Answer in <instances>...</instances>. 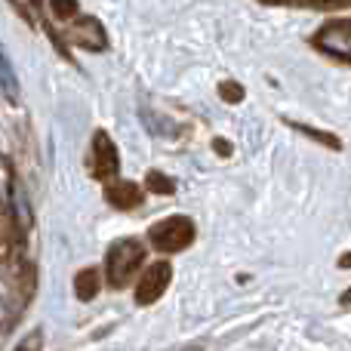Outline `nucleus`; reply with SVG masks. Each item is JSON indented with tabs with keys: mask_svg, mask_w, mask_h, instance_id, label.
<instances>
[{
	"mask_svg": "<svg viewBox=\"0 0 351 351\" xmlns=\"http://www.w3.org/2000/svg\"><path fill=\"white\" fill-rule=\"evenodd\" d=\"M268 6H305V0H262Z\"/></svg>",
	"mask_w": 351,
	"mask_h": 351,
	"instance_id": "nucleus-15",
	"label": "nucleus"
},
{
	"mask_svg": "<svg viewBox=\"0 0 351 351\" xmlns=\"http://www.w3.org/2000/svg\"><path fill=\"white\" fill-rule=\"evenodd\" d=\"M37 346H40V336H28V339H25L19 348H37Z\"/></svg>",
	"mask_w": 351,
	"mask_h": 351,
	"instance_id": "nucleus-16",
	"label": "nucleus"
},
{
	"mask_svg": "<svg viewBox=\"0 0 351 351\" xmlns=\"http://www.w3.org/2000/svg\"><path fill=\"white\" fill-rule=\"evenodd\" d=\"M77 0H49V12H53L59 22H68V19L77 16Z\"/></svg>",
	"mask_w": 351,
	"mask_h": 351,
	"instance_id": "nucleus-12",
	"label": "nucleus"
},
{
	"mask_svg": "<svg viewBox=\"0 0 351 351\" xmlns=\"http://www.w3.org/2000/svg\"><path fill=\"white\" fill-rule=\"evenodd\" d=\"M311 43H315V49L327 53L330 59L348 62L351 59V19L348 16L330 19L327 25L317 28V34L311 37Z\"/></svg>",
	"mask_w": 351,
	"mask_h": 351,
	"instance_id": "nucleus-3",
	"label": "nucleus"
},
{
	"mask_svg": "<svg viewBox=\"0 0 351 351\" xmlns=\"http://www.w3.org/2000/svg\"><path fill=\"white\" fill-rule=\"evenodd\" d=\"M287 123H290L293 130H299V133H305V136H308V139L321 142V145H330V148H333V152H339V148H342V142L336 139L333 133H324V130H315V127H308V123H296V121H287Z\"/></svg>",
	"mask_w": 351,
	"mask_h": 351,
	"instance_id": "nucleus-10",
	"label": "nucleus"
},
{
	"mask_svg": "<svg viewBox=\"0 0 351 351\" xmlns=\"http://www.w3.org/2000/svg\"><path fill=\"white\" fill-rule=\"evenodd\" d=\"M0 86H3L10 102H19V77H16V71H12L10 59L3 56V49H0Z\"/></svg>",
	"mask_w": 351,
	"mask_h": 351,
	"instance_id": "nucleus-9",
	"label": "nucleus"
},
{
	"mask_svg": "<svg viewBox=\"0 0 351 351\" xmlns=\"http://www.w3.org/2000/svg\"><path fill=\"white\" fill-rule=\"evenodd\" d=\"M62 43H74V47H84V49H93V53H102L108 47V34H105L102 22L93 16H84V22H77L74 28L62 31Z\"/></svg>",
	"mask_w": 351,
	"mask_h": 351,
	"instance_id": "nucleus-6",
	"label": "nucleus"
},
{
	"mask_svg": "<svg viewBox=\"0 0 351 351\" xmlns=\"http://www.w3.org/2000/svg\"><path fill=\"white\" fill-rule=\"evenodd\" d=\"M243 86L237 84V80H225V84H219V99L222 102H231V105H237V102H243Z\"/></svg>",
	"mask_w": 351,
	"mask_h": 351,
	"instance_id": "nucleus-13",
	"label": "nucleus"
},
{
	"mask_svg": "<svg viewBox=\"0 0 351 351\" xmlns=\"http://www.w3.org/2000/svg\"><path fill=\"white\" fill-rule=\"evenodd\" d=\"M145 265V247L136 237H121L108 247L105 253V280L114 290H123V287L133 280V274Z\"/></svg>",
	"mask_w": 351,
	"mask_h": 351,
	"instance_id": "nucleus-1",
	"label": "nucleus"
},
{
	"mask_svg": "<svg viewBox=\"0 0 351 351\" xmlns=\"http://www.w3.org/2000/svg\"><path fill=\"white\" fill-rule=\"evenodd\" d=\"M142 188L136 182H127V179H108L105 182V200L117 210H136L142 206Z\"/></svg>",
	"mask_w": 351,
	"mask_h": 351,
	"instance_id": "nucleus-7",
	"label": "nucleus"
},
{
	"mask_svg": "<svg viewBox=\"0 0 351 351\" xmlns=\"http://www.w3.org/2000/svg\"><path fill=\"white\" fill-rule=\"evenodd\" d=\"M28 3L34 6V10H40V6H43V0H28Z\"/></svg>",
	"mask_w": 351,
	"mask_h": 351,
	"instance_id": "nucleus-17",
	"label": "nucleus"
},
{
	"mask_svg": "<svg viewBox=\"0 0 351 351\" xmlns=\"http://www.w3.org/2000/svg\"><path fill=\"white\" fill-rule=\"evenodd\" d=\"M173 280V265L170 262H154L145 268L139 280H136V305H154L167 293Z\"/></svg>",
	"mask_w": 351,
	"mask_h": 351,
	"instance_id": "nucleus-5",
	"label": "nucleus"
},
{
	"mask_svg": "<svg viewBox=\"0 0 351 351\" xmlns=\"http://www.w3.org/2000/svg\"><path fill=\"white\" fill-rule=\"evenodd\" d=\"M194 237H197V225H194V219H188V216H167L148 228L152 247L164 256L188 250L194 243Z\"/></svg>",
	"mask_w": 351,
	"mask_h": 351,
	"instance_id": "nucleus-2",
	"label": "nucleus"
},
{
	"mask_svg": "<svg viewBox=\"0 0 351 351\" xmlns=\"http://www.w3.org/2000/svg\"><path fill=\"white\" fill-rule=\"evenodd\" d=\"M86 167H90V176L96 182L114 179L117 170H121V154H117V145H114V139H111L105 130H96V133H93L90 160H86Z\"/></svg>",
	"mask_w": 351,
	"mask_h": 351,
	"instance_id": "nucleus-4",
	"label": "nucleus"
},
{
	"mask_svg": "<svg viewBox=\"0 0 351 351\" xmlns=\"http://www.w3.org/2000/svg\"><path fill=\"white\" fill-rule=\"evenodd\" d=\"M145 188L148 191H154V194H176V182L167 173H158V170H148Z\"/></svg>",
	"mask_w": 351,
	"mask_h": 351,
	"instance_id": "nucleus-11",
	"label": "nucleus"
},
{
	"mask_svg": "<svg viewBox=\"0 0 351 351\" xmlns=\"http://www.w3.org/2000/svg\"><path fill=\"white\" fill-rule=\"evenodd\" d=\"M213 148H216L219 158H231V145L225 139H213Z\"/></svg>",
	"mask_w": 351,
	"mask_h": 351,
	"instance_id": "nucleus-14",
	"label": "nucleus"
},
{
	"mask_svg": "<svg viewBox=\"0 0 351 351\" xmlns=\"http://www.w3.org/2000/svg\"><path fill=\"white\" fill-rule=\"evenodd\" d=\"M99 290H102V280H99L96 268H84V271H77V278H74V296L84 299V302H90V299L99 296Z\"/></svg>",
	"mask_w": 351,
	"mask_h": 351,
	"instance_id": "nucleus-8",
	"label": "nucleus"
}]
</instances>
